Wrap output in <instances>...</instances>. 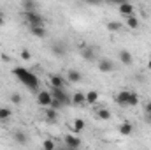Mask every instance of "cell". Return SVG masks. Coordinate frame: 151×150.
<instances>
[{
	"instance_id": "cell-1",
	"label": "cell",
	"mask_w": 151,
	"mask_h": 150,
	"mask_svg": "<svg viewBox=\"0 0 151 150\" xmlns=\"http://www.w3.org/2000/svg\"><path fill=\"white\" fill-rule=\"evenodd\" d=\"M12 74L16 76L27 88H30V90H37L39 87V78L32 71H28V69H25V67H14L12 69Z\"/></svg>"
},
{
	"instance_id": "cell-2",
	"label": "cell",
	"mask_w": 151,
	"mask_h": 150,
	"mask_svg": "<svg viewBox=\"0 0 151 150\" xmlns=\"http://www.w3.org/2000/svg\"><path fill=\"white\" fill-rule=\"evenodd\" d=\"M114 99H116V103H118L119 106H127V108H134V106L139 104V95H137L135 92H130V90H121V92H118V95H116Z\"/></svg>"
},
{
	"instance_id": "cell-3",
	"label": "cell",
	"mask_w": 151,
	"mask_h": 150,
	"mask_svg": "<svg viewBox=\"0 0 151 150\" xmlns=\"http://www.w3.org/2000/svg\"><path fill=\"white\" fill-rule=\"evenodd\" d=\"M23 16H25V21L28 23V27H44V18L39 14L37 11L23 12Z\"/></svg>"
},
{
	"instance_id": "cell-4",
	"label": "cell",
	"mask_w": 151,
	"mask_h": 150,
	"mask_svg": "<svg viewBox=\"0 0 151 150\" xmlns=\"http://www.w3.org/2000/svg\"><path fill=\"white\" fill-rule=\"evenodd\" d=\"M51 94H53V97H56V99H60L65 106H69L70 103H72V99L69 97V94L65 92V87H53L51 90H49Z\"/></svg>"
},
{
	"instance_id": "cell-5",
	"label": "cell",
	"mask_w": 151,
	"mask_h": 150,
	"mask_svg": "<svg viewBox=\"0 0 151 150\" xmlns=\"http://www.w3.org/2000/svg\"><path fill=\"white\" fill-rule=\"evenodd\" d=\"M51 101H53V94L49 90H40L37 94V103L40 106L47 108V106H51Z\"/></svg>"
},
{
	"instance_id": "cell-6",
	"label": "cell",
	"mask_w": 151,
	"mask_h": 150,
	"mask_svg": "<svg viewBox=\"0 0 151 150\" xmlns=\"http://www.w3.org/2000/svg\"><path fill=\"white\" fill-rule=\"evenodd\" d=\"M51 53H53L55 57H65L67 48H65V44H63L62 41H58V42H53V44H51Z\"/></svg>"
},
{
	"instance_id": "cell-7",
	"label": "cell",
	"mask_w": 151,
	"mask_h": 150,
	"mask_svg": "<svg viewBox=\"0 0 151 150\" xmlns=\"http://www.w3.org/2000/svg\"><path fill=\"white\" fill-rule=\"evenodd\" d=\"M65 147L70 150H76L81 147V140L77 138V136H74V134H67L65 136Z\"/></svg>"
},
{
	"instance_id": "cell-8",
	"label": "cell",
	"mask_w": 151,
	"mask_h": 150,
	"mask_svg": "<svg viewBox=\"0 0 151 150\" xmlns=\"http://www.w3.org/2000/svg\"><path fill=\"white\" fill-rule=\"evenodd\" d=\"M44 117H46V122L47 124H56V118H58V110L47 106L46 111H44Z\"/></svg>"
},
{
	"instance_id": "cell-9",
	"label": "cell",
	"mask_w": 151,
	"mask_h": 150,
	"mask_svg": "<svg viewBox=\"0 0 151 150\" xmlns=\"http://www.w3.org/2000/svg\"><path fill=\"white\" fill-rule=\"evenodd\" d=\"M118 11H119L123 16H130V14H134L135 7H134V4H130V2H123V4L118 5Z\"/></svg>"
},
{
	"instance_id": "cell-10",
	"label": "cell",
	"mask_w": 151,
	"mask_h": 150,
	"mask_svg": "<svg viewBox=\"0 0 151 150\" xmlns=\"http://www.w3.org/2000/svg\"><path fill=\"white\" fill-rule=\"evenodd\" d=\"M118 131H119V134H123V136H130V134L134 133V125H132V122L125 120V122H121V124H119Z\"/></svg>"
},
{
	"instance_id": "cell-11",
	"label": "cell",
	"mask_w": 151,
	"mask_h": 150,
	"mask_svg": "<svg viewBox=\"0 0 151 150\" xmlns=\"http://www.w3.org/2000/svg\"><path fill=\"white\" fill-rule=\"evenodd\" d=\"M99 71L100 73H111V71H114V64L109 58H102L99 62Z\"/></svg>"
},
{
	"instance_id": "cell-12",
	"label": "cell",
	"mask_w": 151,
	"mask_h": 150,
	"mask_svg": "<svg viewBox=\"0 0 151 150\" xmlns=\"http://www.w3.org/2000/svg\"><path fill=\"white\" fill-rule=\"evenodd\" d=\"M119 60H121V64H125V66H132L134 57H132V53H130L128 50H121V51H119Z\"/></svg>"
},
{
	"instance_id": "cell-13",
	"label": "cell",
	"mask_w": 151,
	"mask_h": 150,
	"mask_svg": "<svg viewBox=\"0 0 151 150\" xmlns=\"http://www.w3.org/2000/svg\"><path fill=\"white\" fill-rule=\"evenodd\" d=\"M37 0H21V9L23 12H28V11H37Z\"/></svg>"
},
{
	"instance_id": "cell-14",
	"label": "cell",
	"mask_w": 151,
	"mask_h": 150,
	"mask_svg": "<svg viewBox=\"0 0 151 150\" xmlns=\"http://www.w3.org/2000/svg\"><path fill=\"white\" fill-rule=\"evenodd\" d=\"M67 81H70V83H79L81 79H83V74L79 73V71H76V69H70L69 73H67V78H65Z\"/></svg>"
},
{
	"instance_id": "cell-15",
	"label": "cell",
	"mask_w": 151,
	"mask_h": 150,
	"mask_svg": "<svg viewBox=\"0 0 151 150\" xmlns=\"http://www.w3.org/2000/svg\"><path fill=\"white\" fill-rule=\"evenodd\" d=\"M49 83H51V87H65V78L60 74H51Z\"/></svg>"
},
{
	"instance_id": "cell-16",
	"label": "cell",
	"mask_w": 151,
	"mask_h": 150,
	"mask_svg": "<svg viewBox=\"0 0 151 150\" xmlns=\"http://www.w3.org/2000/svg\"><path fill=\"white\" fill-rule=\"evenodd\" d=\"M127 27L128 28H139V25H141V21H139V18L135 16V14H130V16H127Z\"/></svg>"
},
{
	"instance_id": "cell-17",
	"label": "cell",
	"mask_w": 151,
	"mask_h": 150,
	"mask_svg": "<svg viewBox=\"0 0 151 150\" xmlns=\"http://www.w3.org/2000/svg\"><path fill=\"white\" fill-rule=\"evenodd\" d=\"M30 32H32L34 37H37V39H44L46 37V34H47L44 27H30Z\"/></svg>"
},
{
	"instance_id": "cell-18",
	"label": "cell",
	"mask_w": 151,
	"mask_h": 150,
	"mask_svg": "<svg viewBox=\"0 0 151 150\" xmlns=\"http://www.w3.org/2000/svg\"><path fill=\"white\" fill-rule=\"evenodd\" d=\"M84 103H86V95H84L83 92H76L74 95H72V104L81 106V104H84Z\"/></svg>"
},
{
	"instance_id": "cell-19",
	"label": "cell",
	"mask_w": 151,
	"mask_h": 150,
	"mask_svg": "<svg viewBox=\"0 0 151 150\" xmlns=\"http://www.w3.org/2000/svg\"><path fill=\"white\" fill-rule=\"evenodd\" d=\"M86 95V103L88 104H95L97 101H99V92L97 90H90L88 94H84Z\"/></svg>"
},
{
	"instance_id": "cell-20",
	"label": "cell",
	"mask_w": 151,
	"mask_h": 150,
	"mask_svg": "<svg viewBox=\"0 0 151 150\" xmlns=\"http://www.w3.org/2000/svg\"><path fill=\"white\" fill-rule=\"evenodd\" d=\"M14 141H16V143H19V145H27V143H28V138H27V134H25V133L18 131V133H14Z\"/></svg>"
},
{
	"instance_id": "cell-21",
	"label": "cell",
	"mask_w": 151,
	"mask_h": 150,
	"mask_svg": "<svg viewBox=\"0 0 151 150\" xmlns=\"http://www.w3.org/2000/svg\"><path fill=\"white\" fill-rule=\"evenodd\" d=\"M84 125H86V124H84V120H83V118H76L74 124H72V131L77 134V133H81V131L84 129Z\"/></svg>"
},
{
	"instance_id": "cell-22",
	"label": "cell",
	"mask_w": 151,
	"mask_h": 150,
	"mask_svg": "<svg viewBox=\"0 0 151 150\" xmlns=\"http://www.w3.org/2000/svg\"><path fill=\"white\" fill-rule=\"evenodd\" d=\"M81 55H83V58H84V60H88V62L95 60V53H93V50H91V48H84V50L81 51Z\"/></svg>"
},
{
	"instance_id": "cell-23",
	"label": "cell",
	"mask_w": 151,
	"mask_h": 150,
	"mask_svg": "<svg viewBox=\"0 0 151 150\" xmlns=\"http://www.w3.org/2000/svg\"><path fill=\"white\" fill-rule=\"evenodd\" d=\"M97 117H99L100 120H109V118H111V111H109L107 108H100V110L97 111Z\"/></svg>"
},
{
	"instance_id": "cell-24",
	"label": "cell",
	"mask_w": 151,
	"mask_h": 150,
	"mask_svg": "<svg viewBox=\"0 0 151 150\" xmlns=\"http://www.w3.org/2000/svg\"><path fill=\"white\" fill-rule=\"evenodd\" d=\"M121 27H123V23H119V21H109L107 23V30H111V32H119Z\"/></svg>"
},
{
	"instance_id": "cell-25",
	"label": "cell",
	"mask_w": 151,
	"mask_h": 150,
	"mask_svg": "<svg viewBox=\"0 0 151 150\" xmlns=\"http://www.w3.org/2000/svg\"><path fill=\"white\" fill-rule=\"evenodd\" d=\"M11 115H12V111H11L9 108H0V122L9 120V118H11Z\"/></svg>"
},
{
	"instance_id": "cell-26",
	"label": "cell",
	"mask_w": 151,
	"mask_h": 150,
	"mask_svg": "<svg viewBox=\"0 0 151 150\" xmlns=\"http://www.w3.org/2000/svg\"><path fill=\"white\" fill-rule=\"evenodd\" d=\"M51 108H55V110H62V108H65V104H63L60 99L53 97V101H51Z\"/></svg>"
},
{
	"instance_id": "cell-27",
	"label": "cell",
	"mask_w": 151,
	"mask_h": 150,
	"mask_svg": "<svg viewBox=\"0 0 151 150\" xmlns=\"http://www.w3.org/2000/svg\"><path fill=\"white\" fill-rule=\"evenodd\" d=\"M11 103H12V104H21V103H23V97H21L18 92H14V94L11 95Z\"/></svg>"
},
{
	"instance_id": "cell-28",
	"label": "cell",
	"mask_w": 151,
	"mask_h": 150,
	"mask_svg": "<svg viewBox=\"0 0 151 150\" xmlns=\"http://www.w3.org/2000/svg\"><path fill=\"white\" fill-rule=\"evenodd\" d=\"M42 147L46 150H53L56 145H55V141H51V140H44V143H42Z\"/></svg>"
},
{
	"instance_id": "cell-29",
	"label": "cell",
	"mask_w": 151,
	"mask_h": 150,
	"mask_svg": "<svg viewBox=\"0 0 151 150\" xmlns=\"http://www.w3.org/2000/svg\"><path fill=\"white\" fill-rule=\"evenodd\" d=\"M21 58H23V60H30V58H32V53H30L28 50H21Z\"/></svg>"
},
{
	"instance_id": "cell-30",
	"label": "cell",
	"mask_w": 151,
	"mask_h": 150,
	"mask_svg": "<svg viewBox=\"0 0 151 150\" xmlns=\"http://www.w3.org/2000/svg\"><path fill=\"white\" fill-rule=\"evenodd\" d=\"M4 25H5V14L0 11V27H4Z\"/></svg>"
},
{
	"instance_id": "cell-31",
	"label": "cell",
	"mask_w": 151,
	"mask_h": 150,
	"mask_svg": "<svg viewBox=\"0 0 151 150\" xmlns=\"http://www.w3.org/2000/svg\"><path fill=\"white\" fill-rule=\"evenodd\" d=\"M84 2H86V4H90V5H99L102 0H84Z\"/></svg>"
},
{
	"instance_id": "cell-32",
	"label": "cell",
	"mask_w": 151,
	"mask_h": 150,
	"mask_svg": "<svg viewBox=\"0 0 151 150\" xmlns=\"http://www.w3.org/2000/svg\"><path fill=\"white\" fill-rule=\"evenodd\" d=\"M144 111H146V115H150V113H151V101L144 106Z\"/></svg>"
},
{
	"instance_id": "cell-33",
	"label": "cell",
	"mask_w": 151,
	"mask_h": 150,
	"mask_svg": "<svg viewBox=\"0 0 151 150\" xmlns=\"http://www.w3.org/2000/svg\"><path fill=\"white\" fill-rule=\"evenodd\" d=\"M109 2H113L116 5H119V4H123V2H128V0H109Z\"/></svg>"
},
{
	"instance_id": "cell-34",
	"label": "cell",
	"mask_w": 151,
	"mask_h": 150,
	"mask_svg": "<svg viewBox=\"0 0 151 150\" xmlns=\"http://www.w3.org/2000/svg\"><path fill=\"white\" fill-rule=\"evenodd\" d=\"M146 122H150V124H151V113H150V115H146Z\"/></svg>"
},
{
	"instance_id": "cell-35",
	"label": "cell",
	"mask_w": 151,
	"mask_h": 150,
	"mask_svg": "<svg viewBox=\"0 0 151 150\" xmlns=\"http://www.w3.org/2000/svg\"><path fill=\"white\" fill-rule=\"evenodd\" d=\"M148 69H150V71H151V60H150V62H148Z\"/></svg>"
}]
</instances>
